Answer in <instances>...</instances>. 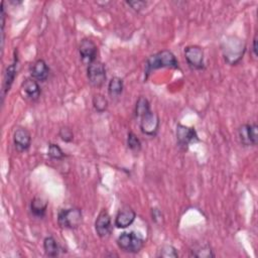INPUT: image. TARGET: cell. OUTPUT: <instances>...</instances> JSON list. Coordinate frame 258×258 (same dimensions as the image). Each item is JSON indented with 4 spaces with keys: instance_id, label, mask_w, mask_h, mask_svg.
Instances as JSON below:
<instances>
[{
    "instance_id": "obj_29",
    "label": "cell",
    "mask_w": 258,
    "mask_h": 258,
    "mask_svg": "<svg viewBox=\"0 0 258 258\" xmlns=\"http://www.w3.org/2000/svg\"><path fill=\"white\" fill-rule=\"evenodd\" d=\"M256 43H257V36L255 35L254 38H253V48H252L253 53H254L255 56H257V45H256Z\"/></svg>"
},
{
    "instance_id": "obj_19",
    "label": "cell",
    "mask_w": 258,
    "mask_h": 258,
    "mask_svg": "<svg viewBox=\"0 0 258 258\" xmlns=\"http://www.w3.org/2000/svg\"><path fill=\"white\" fill-rule=\"evenodd\" d=\"M123 88V80L118 77H113L108 85V93L112 98H116L122 94Z\"/></svg>"
},
{
    "instance_id": "obj_7",
    "label": "cell",
    "mask_w": 258,
    "mask_h": 258,
    "mask_svg": "<svg viewBox=\"0 0 258 258\" xmlns=\"http://www.w3.org/2000/svg\"><path fill=\"white\" fill-rule=\"evenodd\" d=\"M176 140H177V145L182 148L183 150H186L188 145L191 142L199 141L198 134L192 127H188L182 124H177L176 125Z\"/></svg>"
},
{
    "instance_id": "obj_2",
    "label": "cell",
    "mask_w": 258,
    "mask_h": 258,
    "mask_svg": "<svg viewBox=\"0 0 258 258\" xmlns=\"http://www.w3.org/2000/svg\"><path fill=\"white\" fill-rule=\"evenodd\" d=\"M117 245L124 252L138 253L144 246V240L134 232H124L117 238Z\"/></svg>"
},
{
    "instance_id": "obj_12",
    "label": "cell",
    "mask_w": 258,
    "mask_h": 258,
    "mask_svg": "<svg viewBox=\"0 0 258 258\" xmlns=\"http://www.w3.org/2000/svg\"><path fill=\"white\" fill-rule=\"evenodd\" d=\"M136 218V213L130 207H123L119 210L115 218V226L117 228H127L133 224Z\"/></svg>"
},
{
    "instance_id": "obj_11",
    "label": "cell",
    "mask_w": 258,
    "mask_h": 258,
    "mask_svg": "<svg viewBox=\"0 0 258 258\" xmlns=\"http://www.w3.org/2000/svg\"><path fill=\"white\" fill-rule=\"evenodd\" d=\"M79 52L82 61L86 64H90L91 62L96 60L97 45L92 39L85 38L80 43Z\"/></svg>"
},
{
    "instance_id": "obj_1",
    "label": "cell",
    "mask_w": 258,
    "mask_h": 258,
    "mask_svg": "<svg viewBox=\"0 0 258 258\" xmlns=\"http://www.w3.org/2000/svg\"><path fill=\"white\" fill-rule=\"evenodd\" d=\"M169 68V69H179L178 60L175 55L167 49L160 50L152 55H150L145 62V80L148 78L152 71Z\"/></svg>"
},
{
    "instance_id": "obj_22",
    "label": "cell",
    "mask_w": 258,
    "mask_h": 258,
    "mask_svg": "<svg viewBox=\"0 0 258 258\" xmlns=\"http://www.w3.org/2000/svg\"><path fill=\"white\" fill-rule=\"evenodd\" d=\"M93 106L97 112L103 113L108 107V101L103 95L97 94L93 97Z\"/></svg>"
},
{
    "instance_id": "obj_14",
    "label": "cell",
    "mask_w": 258,
    "mask_h": 258,
    "mask_svg": "<svg viewBox=\"0 0 258 258\" xmlns=\"http://www.w3.org/2000/svg\"><path fill=\"white\" fill-rule=\"evenodd\" d=\"M21 89L26 98H28L31 101H36L40 97L41 90L37 81L34 79H26L22 83Z\"/></svg>"
},
{
    "instance_id": "obj_17",
    "label": "cell",
    "mask_w": 258,
    "mask_h": 258,
    "mask_svg": "<svg viewBox=\"0 0 258 258\" xmlns=\"http://www.w3.org/2000/svg\"><path fill=\"white\" fill-rule=\"evenodd\" d=\"M46 209H47V202L42 198L35 197L30 203V211L35 218H38V219L43 218L45 215Z\"/></svg>"
},
{
    "instance_id": "obj_16",
    "label": "cell",
    "mask_w": 258,
    "mask_h": 258,
    "mask_svg": "<svg viewBox=\"0 0 258 258\" xmlns=\"http://www.w3.org/2000/svg\"><path fill=\"white\" fill-rule=\"evenodd\" d=\"M16 67H17V55L14 56V60L9 64L5 71L4 82H3V95H5L11 88L13 81L16 76Z\"/></svg>"
},
{
    "instance_id": "obj_26",
    "label": "cell",
    "mask_w": 258,
    "mask_h": 258,
    "mask_svg": "<svg viewBox=\"0 0 258 258\" xmlns=\"http://www.w3.org/2000/svg\"><path fill=\"white\" fill-rule=\"evenodd\" d=\"M58 135L64 142H71L74 139V133L69 127H61L58 131Z\"/></svg>"
},
{
    "instance_id": "obj_23",
    "label": "cell",
    "mask_w": 258,
    "mask_h": 258,
    "mask_svg": "<svg viewBox=\"0 0 258 258\" xmlns=\"http://www.w3.org/2000/svg\"><path fill=\"white\" fill-rule=\"evenodd\" d=\"M158 257H162V258H176V257H178V252H177V250L172 245L165 244V245H163L159 249Z\"/></svg>"
},
{
    "instance_id": "obj_13",
    "label": "cell",
    "mask_w": 258,
    "mask_h": 258,
    "mask_svg": "<svg viewBox=\"0 0 258 258\" xmlns=\"http://www.w3.org/2000/svg\"><path fill=\"white\" fill-rule=\"evenodd\" d=\"M13 143L18 151H25L31 144L30 133L25 128H18L13 134Z\"/></svg>"
},
{
    "instance_id": "obj_18",
    "label": "cell",
    "mask_w": 258,
    "mask_h": 258,
    "mask_svg": "<svg viewBox=\"0 0 258 258\" xmlns=\"http://www.w3.org/2000/svg\"><path fill=\"white\" fill-rule=\"evenodd\" d=\"M43 249L45 254L49 257L57 256L60 251L59 245L57 244L56 240L51 236H48L43 240Z\"/></svg>"
},
{
    "instance_id": "obj_25",
    "label": "cell",
    "mask_w": 258,
    "mask_h": 258,
    "mask_svg": "<svg viewBox=\"0 0 258 258\" xmlns=\"http://www.w3.org/2000/svg\"><path fill=\"white\" fill-rule=\"evenodd\" d=\"M127 146L129 149L135 152H138L141 149V142L133 132H129L127 135Z\"/></svg>"
},
{
    "instance_id": "obj_6",
    "label": "cell",
    "mask_w": 258,
    "mask_h": 258,
    "mask_svg": "<svg viewBox=\"0 0 258 258\" xmlns=\"http://www.w3.org/2000/svg\"><path fill=\"white\" fill-rule=\"evenodd\" d=\"M87 77L93 86L101 87L106 81V69L104 63L96 59L88 64Z\"/></svg>"
},
{
    "instance_id": "obj_8",
    "label": "cell",
    "mask_w": 258,
    "mask_h": 258,
    "mask_svg": "<svg viewBox=\"0 0 258 258\" xmlns=\"http://www.w3.org/2000/svg\"><path fill=\"white\" fill-rule=\"evenodd\" d=\"M184 57L187 64L194 70H202L204 63V50L198 45H189L184 48Z\"/></svg>"
},
{
    "instance_id": "obj_28",
    "label": "cell",
    "mask_w": 258,
    "mask_h": 258,
    "mask_svg": "<svg viewBox=\"0 0 258 258\" xmlns=\"http://www.w3.org/2000/svg\"><path fill=\"white\" fill-rule=\"evenodd\" d=\"M152 220L156 223L162 221V214L157 209H152Z\"/></svg>"
},
{
    "instance_id": "obj_5",
    "label": "cell",
    "mask_w": 258,
    "mask_h": 258,
    "mask_svg": "<svg viewBox=\"0 0 258 258\" xmlns=\"http://www.w3.org/2000/svg\"><path fill=\"white\" fill-rule=\"evenodd\" d=\"M139 118V126L141 132L147 136H155L159 127V117L155 112L149 110L142 114Z\"/></svg>"
},
{
    "instance_id": "obj_20",
    "label": "cell",
    "mask_w": 258,
    "mask_h": 258,
    "mask_svg": "<svg viewBox=\"0 0 258 258\" xmlns=\"http://www.w3.org/2000/svg\"><path fill=\"white\" fill-rule=\"evenodd\" d=\"M190 255L199 258L215 257V254L209 245H202V246L195 247L192 250H190Z\"/></svg>"
},
{
    "instance_id": "obj_15",
    "label": "cell",
    "mask_w": 258,
    "mask_h": 258,
    "mask_svg": "<svg viewBox=\"0 0 258 258\" xmlns=\"http://www.w3.org/2000/svg\"><path fill=\"white\" fill-rule=\"evenodd\" d=\"M49 75V69L43 59H37L31 67V77L38 82H45Z\"/></svg>"
},
{
    "instance_id": "obj_3",
    "label": "cell",
    "mask_w": 258,
    "mask_h": 258,
    "mask_svg": "<svg viewBox=\"0 0 258 258\" xmlns=\"http://www.w3.org/2000/svg\"><path fill=\"white\" fill-rule=\"evenodd\" d=\"M224 50V57L227 62L230 64L237 63L242 57L245 51L244 43L235 37L228 39L225 41V45L223 47Z\"/></svg>"
},
{
    "instance_id": "obj_24",
    "label": "cell",
    "mask_w": 258,
    "mask_h": 258,
    "mask_svg": "<svg viewBox=\"0 0 258 258\" xmlns=\"http://www.w3.org/2000/svg\"><path fill=\"white\" fill-rule=\"evenodd\" d=\"M47 155L51 159H55V160H60V159L64 158V156H66V154L63 153L61 148L57 144H55V143H50L48 145Z\"/></svg>"
},
{
    "instance_id": "obj_21",
    "label": "cell",
    "mask_w": 258,
    "mask_h": 258,
    "mask_svg": "<svg viewBox=\"0 0 258 258\" xmlns=\"http://www.w3.org/2000/svg\"><path fill=\"white\" fill-rule=\"evenodd\" d=\"M149 110H151V109H150V105H149L148 100L145 97H139L137 102H136V105H135V115H136V117L138 118L139 116L148 112Z\"/></svg>"
},
{
    "instance_id": "obj_9",
    "label": "cell",
    "mask_w": 258,
    "mask_h": 258,
    "mask_svg": "<svg viewBox=\"0 0 258 258\" xmlns=\"http://www.w3.org/2000/svg\"><path fill=\"white\" fill-rule=\"evenodd\" d=\"M239 138L244 146H255L258 142V127L255 123L243 124L239 128Z\"/></svg>"
},
{
    "instance_id": "obj_4",
    "label": "cell",
    "mask_w": 258,
    "mask_h": 258,
    "mask_svg": "<svg viewBox=\"0 0 258 258\" xmlns=\"http://www.w3.org/2000/svg\"><path fill=\"white\" fill-rule=\"evenodd\" d=\"M58 225L67 229H76L83 222L82 211L78 208H71L61 210L57 215Z\"/></svg>"
},
{
    "instance_id": "obj_10",
    "label": "cell",
    "mask_w": 258,
    "mask_h": 258,
    "mask_svg": "<svg viewBox=\"0 0 258 258\" xmlns=\"http://www.w3.org/2000/svg\"><path fill=\"white\" fill-rule=\"evenodd\" d=\"M95 230L99 237L106 238L111 234L112 231V224H111V217L107 210H102L96 221H95Z\"/></svg>"
},
{
    "instance_id": "obj_27",
    "label": "cell",
    "mask_w": 258,
    "mask_h": 258,
    "mask_svg": "<svg viewBox=\"0 0 258 258\" xmlns=\"http://www.w3.org/2000/svg\"><path fill=\"white\" fill-rule=\"evenodd\" d=\"M127 4L129 6H131L136 11L141 10L146 5V3L144 1H127Z\"/></svg>"
}]
</instances>
